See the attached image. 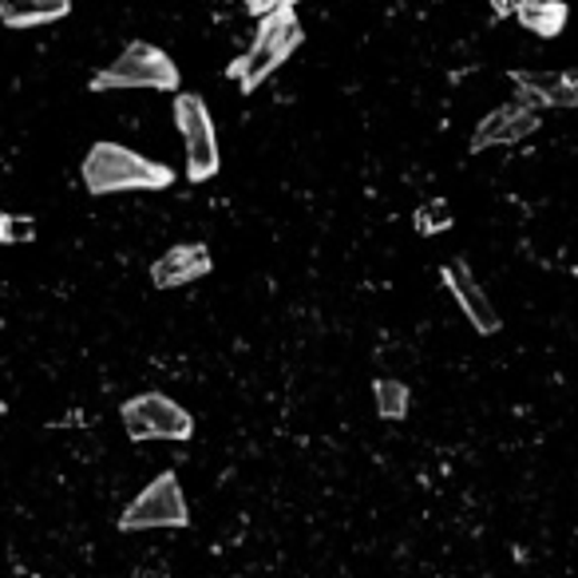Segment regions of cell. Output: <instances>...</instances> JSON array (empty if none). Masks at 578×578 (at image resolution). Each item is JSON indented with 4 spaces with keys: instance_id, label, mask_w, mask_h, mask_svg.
<instances>
[{
    "instance_id": "cell-7",
    "label": "cell",
    "mask_w": 578,
    "mask_h": 578,
    "mask_svg": "<svg viewBox=\"0 0 578 578\" xmlns=\"http://www.w3.org/2000/svg\"><path fill=\"white\" fill-rule=\"evenodd\" d=\"M539 127V107L531 99H511V104L496 107L491 116L480 119L472 135V151H483V147H508V143H519Z\"/></svg>"
},
{
    "instance_id": "cell-1",
    "label": "cell",
    "mask_w": 578,
    "mask_h": 578,
    "mask_svg": "<svg viewBox=\"0 0 578 578\" xmlns=\"http://www.w3.org/2000/svg\"><path fill=\"white\" fill-rule=\"evenodd\" d=\"M175 170L163 163L143 159L131 147L119 143H96L84 159V187L91 195H119V190H167Z\"/></svg>"
},
{
    "instance_id": "cell-8",
    "label": "cell",
    "mask_w": 578,
    "mask_h": 578,
    "mask_svg": "<svg viewBox=\"0 0 578 578\" xmlns=\"http://www.w3.org/2000/svg\"><path fill=\"white\" fill-rule=\"evenodd\" d=\"M214 270L210 262V249L203 242H187V246H175L167 249L159 262L151 266V282L159 290H175V285H190L198 277H206Z\"/></svg>"
},
{
    "instance_id": "cell-13",
    "label": "cell",
    "mask_w": 578,
    "mask_h": 578,
    "mask_svg": "<svg viewBox=\"0 0 578 578\" xmlns=\"http://www.w3.org/2000/svg\"><path fill=\"white\" fill-rule=\"evenodd\" d=\"M373 396H376V412L384 420H404L409 417V384L392 381V376H381L373 384Z\"/></svg>"
},
{
    "instance_id": "cell-2",
    "label": "cell",
    "mask_w": 578,
    "mask_h": 578,
    "mask_svg": "<svg viewBox=\"0 0 578 578\" xmlns=\"http://www.w3.org/2000/svg\"><path fill=\"white\" fill-rule=\"evenodd\" d=\"M96 91H135V88H151V91H178V68L163 48L155 45H127L116 60L107 63L104 71L91 76Z\"/></svg>"
},
{
    "instance_id": "cell-9",
    "label": "cell",
    "mask_w": 578,
    "mask_h": 578,
    "mask_svg": "<svg viewBox=\"0 0 578 578\" xmlns=\"http://www.w3.org/2000/svg\"><path fill=\"white\" fill-rule=\"evenodd\" d=\"M444 282H448V290L455 294V302H460V310L468 313V321H472L476 330L480 333H496L499 330L496 305L488 302V294L480 290V282L468 274V266H460V262L444 266Z\"/></svg>"
},
{
    "instance_id": "cell-11",
    "label": "cell",
    "mask_w": 578,
    "mask_h": 578,
    "mask_svg": "<svg viewBox=\"0 0 578 578\" xmlns=\"http://www.w3.org/2000/svg\"><path fill=\"white\" fill-rule=\"evenodd\" d=\"M71 0H0V20L9 28H36L68 17Z\"/></svg>"
},
{
    "instance_id": "cell-14",
    "label": "cell",
    "mask_w": 578,
    "mask_h": 578,
    "mask_svg": "<svg viewBox=\"0 0 578 578\" xmlns=\"http://www.w3.org/2000/svg\"><path fill=\"white\" fill-rule=\"evenodd\" d=\"M448 226H452V214H448L444 203H428L417 210V231L437 234V231H448Z\"/></svg>"
},
{
    "instance_id": "cell-6",
    "label": "cell",
    "mask_w": 578,
    "mask_h": 578,
    "mask_svg": "<svg viewBox=\"0 0 578 578\" xmlns=\"http://www.w3.org/2000/svg\"><path fill=\"white\" fill-rule=\"evenodd\" d=\"M175 124L183 131V147H187V178L190 183H206V178L218 175V135H214V119L206 111L203 96H183L175 99Z\"/></svg>"
},
{
    "instance_id": "cell-12",
    "label": "cell",
    "mask_w": 578,
    "mask_h": 578,
    "mask_svg": "<svg viewBox=\"0 0 578 578\" xmlns=\"http://www.w3.org/2000/svg\"><path fill=\"white\" fill-rule=\"evenodd\" d=\"M516 20L535 36H559L567 25V4L562 0H519Z\"/></svg>"
},
{
    "instance_id": "cell-10",
    "label": "cell",
    "mask_w": 578,
    "mask_h": 578,
    "mask_svg": "<svg viewBox=\"0 0 578 578\" xmlns=\"http://www.w3.org/2000/svg\"><path fill=\"white\" fill-rule=\"evenodd\" d=\"M511 80L531 104L578 107V84L570 80L567 71H511Z\"/></svg>"
},
{
    "instance_id": "cell-4",
    "label": "cell",
    "mask_w": 578,
    "mask_h": 578,
    "mask_svg": "<svg viewBox=\"0 0 578 578\" xmlns=\"http://www.w3.org/2000/svg\"><path fill=\"white\" fill-rule=\"evenodd\" d=\"M187 523H190V511L175 472L155 476V480L127 503L124 516H119V531H159V527L178 531V527H187Z\"/></svg>"
},
{
    "instance_id": "cell-5",
    "label": "cell",
    "mask_w": 578,
    "mask_h": 578,
    "mask_svg": "<svg viewBox=\"0 0 578 578\" xmlns=\"http://www.w3.org/2000/svg\"><path fill=\"white\" fill-rule=\"evenodd\" d=\"M124 428L131 440H190L195 437V420L178 401L163 392H143L119 409Z\"/></svg>"
},
{
    "instance_id": "cell-3",
    "label": "cell",
    "mask_w": 578,
    "mask_h": 578,
    "mask_svg": "<svg viewBox=\"0 0 578 578\" xmlns=\"http://www.w3.org/2000/svg\"><path fill=\"white\" fill-rule=\"evenodd\" d=\"M297 45H302V25H297V17L290 12V4H282V9H274L262 20L258 36H254V48L242 56L234 76L242 80V88H254V84L266 80L274 68H282V63L294 56Z\"/></svg>"
},
{
    "instance_id": "cell-15",
    "label": "cell",
    "mask_w": 578,
    "mask_h": 578,
    "mask_svg": "<svg viewBox=\"0 0 578 578\" xmlns=\"http://www.w3.org/2000/svg\"><path fill=\"white\" fill-rule=\"evenodd\" d=\"M0 417H4V401H0Z\"/></svg>"
}]
</instances>
